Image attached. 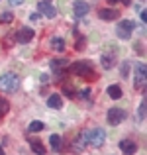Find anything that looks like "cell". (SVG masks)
Masks as SVG:
<instances>
[{"mask_svg": "<svg viewBox=\"0 0 147 155\" xmlns=\"http://www.w3.org/2000/svg\"><path fill=\"white\" fill-rule=\"evenodd\" d=\"M132 31H133V22H129V20H122L116 28V35L120 39H129L132 38Z\"/></svg>", "mask_w": 147, "mask_h": 155, "instance_id": "5", "label": "cell"}, {"mask_svg": "<svg viewBox=\"0 0 147 155\" xmlns=\"http://www.w3.org/2000/svg\"><path fill=\"white\" fill-rule=\"evenodd\" d=\"M30 145H31V151L35 155H45L47 153V149L43 147V143L39 140H30Z\"/></svg>", "mask_w": 147, "mask_h": 155, "instance_id": "15", "label": "cell"}, {"mask_svg": "<svg viewBox=\"0 0 147 155\" xmlns=\"http://www.w3.org/2000/svg\"><path fill=\"white\" fill-rule=\"evenodd\" d=\"M106 94L110 96L112 100H118V98H122V88H120V84H110L108 88H106Z\"/></svg>", "mask_w": 147, "mask_h": 155, "instance_id": "14", "label": "cell"}, {"mask_svg": "<svg viewBox=\"0 0 147 155\" xmlns=\"http://www.w3.org/2000/svg\"><path fill=\"white\" fill-rule=\"evenodd\" d=\"M106 120H108L110 126H120V122L126 120V110H122V108H110L108 114H106Z\"/></svg>", "mask_w": 147, "mask_h": 155, "instance_id": "6", "label": "cell"}, {"mask_svg": "<svg viewBox=\"0 0 147 155\" xmlns=\"http://www.w3.org/2000/svg\"><path fill=\"white\" fill-rule=\"evenodd\" d=\"M47 106L49 108H61V106H63V98H61L59 94H51L49 100H47Z\"/></svg>", "mask_w": 147, "mask_h": 155, "instance_id": "17", "label": "cell"}, {"mask_svg": "<svg viewBox=\"0 0 147 155\" xmlns=\"http://www.w3.org/2000/svg\"><path fill=\"white\" fill-rule=\"evenodd\" d=\"M69 61L67 59H53L51 63H49V67H51V71L57 75V81H61V79H65V75H67V71H69Z\"/></svg>", "mask_w": 147, "mask_h": 155, "instance_id": "3", "label": "cell"}, {"mask_svg": "<svg viewBox=\"0 0 147 155\" xmlns=\"http://www.w3.org/2000/svg\"><path fill=\"white\" fill-rule=\"evenodd\" d=\"M38 10L41 12L43 16H47V18H55V16H57V8L51 6L49 2H39L38 4Z\"/></svg>", "mask_w": 147, "mask_h": 155, "instance_id": "9", "label": "cell"}, {"mask_svg": "<svg viewBox=\"0 0 147 155\" xmlns=\"http://www.w3.org/2000/svg\"><path fill=\"white\" fill-rule=\"evenodd\" d=\"M137 116H139V120H143V118H145V100H141L139 110H137Z\"/></svg>", "mask_w": 147, "mask_h": 155, "instance_id": "25", "label": "cell"}, {"mask_svg": "<svg viewBox=\"0 0 147 155\" xmlns=\"http://www.w3.org/2000/svg\"><path fill=\"white\" fill-rule=\"evenodd\" d=\"M16 39H18V43H28V41H31V39H34V30H31V28H22V30H18Z\"/></svg>", "mask_w": 147, "mask_h": 155, "instance_id": "8", "label": "cell"}, {"mask_svg": "<svg viewBox=\"0 0 147 155\" xmlns=\"http://www.w3.org/2000/svg\"><path fill=\"white\" fill-rule=\"evenodd\" d=\"M63 94H67L69 98H75V96H77V91H75V87H71L69 83H65V84H63Z\"/></svg>", "mask_w": 147, "mask_h": 155, "instance_id": "21", "label": "cell"}, {"mask_svg": "<svg viewBox=\"0 0 147 155\" xmlns=\"http://www.w3.org/2000/svg\"><path fill=\"white\" fill-rule=\"evenodd\" d=\"M20 88V77L16 73H6V75L0 77V91L10 94V92H16Z\"/></svg>", "mask_w": 147, "mask_h": 155, "instance_id": "1", "label": "cell"}, {"mask_svg": "<svg viewBox=\"0 0 147 155\" xmlns=\"http://www.w3.org/2000/svg\"><path fill=\"white\" fill-rule=\"evenodd\" d=\"M0 155H4V149H2V145H0Z\"/></svg>", "mask_w": 147, "mask_h": 155, "instance_id": "32", "label": "cell"}, {"mask_svg": "<svg viewBox=\"0 0 147 155\" xmlns=\"http://www.w3.org/2000/svg\"><path fill=\"white\" fill-rule=\"evenodd\" d=\"M84 43H87V39H84V38H80L79 41H77V49H79V51H80V49H84Z\"/></svg>", "mask_w": 147, "mask_h": 155, "instance_id": "28", "label": "cell"}, {"mask_svg": "<svg viewBox=\"0 0 147 155\" xmlns=\"http://www.w3.org/2000/svg\"><path fill=\"white\" fill-rule=\"evenodd\" d=\"M87 140H88V143H90L92 147H100V145L106 141V132L102 128H94V130H90V132L87 134Z\"/></svg>", "mask_w": 147, "mask_h": 155, "instance_id": "4", "label": "cell"}, {"mask_svg": "<svg viewBox=\"0 0 147 155\" xmlns=\"http://www.w3.org/2000/svg\"><path fill=\"white\" fill-rule=\"evenodd\" d=\"M100 63H102V67H104V69H112L114 67V57L112 55H102Z\"/></svg>", "mask_w": 147, "mask_h": 155, "instance_id": "20", "label": "cell"}, {"mask_svg": "<svg viewBox=\"0 0 147 155\" xmlns=\"http://www.w3.org/2000/svg\"><path fill=\"white\" fill-rule=\"evenodd\" d=\"M49 143H51V147L55 149V151H59V149H61V145H63V143H61V136L53 134V136L49 137Z\"/></svg>", "mask_w": 147, "mask_h": 155, "instance_id": "19", "label": "cell"}, {"mask_svg": "<svg viewBox=\"0 0 147 155\" xmlns=\"http://www.w3.org/2000/svg\"><path fill=\"white\" fill-rule=\"evenodd\" d=\"M98 16H100V20H104V22H112V20H116L118 16H120V12L114 10V8H102V10L98 12Z\"/></svg>", "mask_w": 147, "mask_h": 155, "instance_id": "10", "label": "cell"}, {"mask_svg": "<svg viewBox=\"0 0 147 155\" xmlns=\"http://www.w3.org/2000/svg\"><path fill=\"white\" fill-rule=\"evenodd\" d=\"M139 16H141V20H143V22L147 20V12H145V10H141V12H139Z\"/></svg>", "mask_w": 147, "mask_h": 155, "instance_id": "31", "label": "cell"}, {"mask_svg": "<svg viewBox=\"0 0 147 155\" xmlns=\"http://www.w3.org/2000/svg\"><path fill=\"white\" fill-rule=\"evenodd\" d=\"M87 130H83V132L79 134V137H77L75 140V143H73V149H75V151H83L84 149V145L88 143V140H87Z\"/></svg>", "mask_w": 147, "mask_h": 155, "instance_id": "12", "label": "cell"}, {"mask_svg": "<svg viewBox=\"0 0 147 155\" xmlns=\"http://www.w3.org/2000/svg\"><path fill=\"white\" fill-rule=\"evenodd\" d=\"M137 53H139V55H143V53H145V49H143V43H137Z\"/></svg>", "mask_w": 147, "mask_h": 155, "instance_id": "29", "label": "cell"}, {"mask_svg": "<svg viewBox=\"0 0 147 155\" xmlns=\"http://www.w3.org/2000/svg\"><path fill=\"white\" fill-rule=\"evenodd\" d=\"M0 22L2 24H12L14 22V14H12V12H2V14H0Z\"/></svg>", "mask_w": 147, "mask_h": 155, "instance_id": "22", "label": "cell"}, {"mask_svg": "<svg viewBox=\"0 0 147 155\" xmlns=\"http://www.w3.org/2000/svg\"><path fill=\"white\" fill-rule=\"evenodd\" d=\"M8 2H10V4H12V6H20V4H22V2H24V0H8Z\"/></svg>", "mask_w": 147, "mask_h": 155, "instance_id": "30", "label": "cell"}, {"mask_svg": "<svg viewBox=\"0 0 147 155\" xmlns=\"http://www.w3.org/2000/svg\"><path fill=\"white\" fill-rule=\"evenodd\" d=\"M80 98H90V88H83V91H80Z\"/></svg>", "mask_w": 147, "mask_h": 155, "instance_id": "26", "label": "cell"}, {"mask_svg": "<svg viewBox=\"0 0 147 155\" xmlns=\"http://www.w3.org/2000/svg\"><path fill=\"white\" fill-rule=\"evenodd\" d=\"M128 75H129V61H124L122 69H120V77L122 79H128Z\"/></svg>", "mask_w": 147, "mask_h": 155, "instance_id": "23", "label": "cell"}, {"mask_svg": "<svg viewBox=\"0 0 147 155\" xmlns=\"http://www.w3.org/2000/svg\"><path fill=\"white\" fill-rule=\"evenodd\" d=\"M133 77H136V88H143L145 79H147V67H145V63H136Z\"/></svg>", "mask_w": 147, "mask_h": 155, "instance_id": "7", "label": "cell"}, {"mask_svg": "<svg viewBox=\"0 0 147 155\" xmlns=\"http://www.w3.org/2000/svg\"><path fill=\"white\" fill-rule=\"evenodd\" d=\"M120 149L126 155H133V153L137 151V143H136V141H132V140H124V141H120Z\"/></svg>", "mask_w": 147, "mask_h": 155, "instance_id": "11", "label": "cell"}, {"mask_svg": "<svg viewBox=\"0 0 147 155\" xmlns=\"http://www.w3.org/2000/svg\"><path fill=\"white\" fill-rule=\"evenodd\" d=\"M49 47H51L53 51H63V49H65V39H63V38H51Z\"/></svg>", "mask_w": 147, "mask_h": 155, "instance_id": "16", "label": "cell"}, {"mask_svg": "<svg viewBox=\"0 0 147 155\" xmlns=\"http://www.w3.org/2000/svg\"><path fill=\"white\" fill-rule=\"evenodd\" d=\"M108 4H118V2H122V4H126V6H129L132 4V0H106Z\"/></svg>", "mask_w": 147, "mask_h": 155, "instance_id": "27", "label": "cell"}, {"mask_svg": "<svg viewBox=\"0 0 147 155\" xmlns=\"http://www.w3.org/2000/svg\"><path fill=\"white\" fill-rule=\"evenodd\" d=\"M69 71L73 73V75H79V77H84V79H96L94 75V69H92L90 61H77V63L69 65Z\"/></svg>", "mask_w": 147, "mask_h": 155, "instance_id": "2", "label": "cell"}, {"mask_svg": "<svg viewBox=\"0 0 147 155\" xmlns=\"http://www.w3.org/2000/svg\"><path fill=\"white\" fill-rule=\"evenodd\" d=\"M73 10H75V16H79V18H83V16L88 14V4L83 2V0H77L75 4H73Z\"/></svg>", "mask_w": 147, "mask_h": 155, "instance_id": "13", "label": "cell"}, {"mask_svg": "<svg viewBox=\"0 0 147 155\" xmlns=\"http://www.w3.org/2000/svg\"><path fill=\"white\" fill-rule=\"evenodd\" d=\"M8 110H10V102H8V100H4V98H0V118H2Z\"/></svg>", "mask_w": 147, "mask_h": 155, "instance_id": "24", "label": "cell"}, {"mask_svg": "<svg viewBox=\"0 0 147 155\" xmlns=\"http://www.w3.org/2000/svg\"><path fill=\"white\" fill-rule=\"evenodd\" d=\"M45 128V124H43L41 120H34L30 126H28V132H31V134H35V132H41V130Z\"/></svg>", "mask_w": 147, "mask_h": 155, "instance_id": "18", "label": "cell"}]
</instances>
